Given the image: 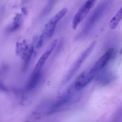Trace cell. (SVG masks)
<instances>
[{
  "label": "cell",
  "mask_w": 122,
  "mask_h": 122,
  "mask_svg": "<svg viewBox=\"0 0 122 122\" xmlns=\"http://www.w3.org/2000/svg\"><path fill=\"white\" fill-rule=\"evenodd\" d=\"M79 91L76 89L73 85L61 97L50 106L47 112L48 113H52L56 112L61 108H63V107L73 102L76 101L77 96V94Z\"/></svg>",
  "instance_id": "6da1fadb"
},
{
  "label": "cell",
  "mask_w": 122,
  "mask_h": 122,
  "mask_svg": "<svg viewBox=\"0 0 122 122\" xmlns=\"http://www.w3.org/2000/svg\"><path fill=\"white\" fill-rule=\"evenodd\" d=\"M67 8H63L56 15L51 18V19L46 23L42 33L41 35H40L41 38L44 42H45L48 38H50L53 35L55 29H56V26L60 21V20L65 16L66 14L67 13Z\"/></svg>",
  "instance_id": "7a4b0ae2"
},
{
  "label": "cell",
  "mask_w": 122,
  "mask_h": 122,
  "mask_svg": "<svg viewBox=\"0 0 122 122\" xmlns=\"http://www.w3.org/2000/svg\"><path fill=\"white\" fill-rule=\"evenodd\" d=\"M108 3H109L108 1H104L101 4L99 5L97 8L94 11V12L90 15L86 23L85 24L84 27H83V30H82V36L86 35L89 33V31L94 26L95 24L98 21L99 19L102 15L104 12L106 10L107 6H108Z\"/></svg>",
  "instance_id": "3957f363"
},
{
  "label": "cell",
  "mask_w": 122,
  "mask_h": 122,
  "mask_svg": "<svg viewBox=\"0 0 122 122\" xmlns=\"http://www.w3.org/2000/svg\"><path fill=\"white\" fill-rule=\"evenodd\" d=\"M95 45H96V41H93L89 45V46L83 51V53L81 54V56L79 57L78 59L76 61L75 64L73 65L72 67H71V69L69 70L67 75L66 76L65 78H64V81H63V83H67V82H69V81L71 79V78L73 76V75H75V74L77 72V70L80 69V67H81V66L82 65V64L83 63L84 61L86 59L87 57H88V56L91 53V52L92 51V50H94V47H95Z\"/></svg>",
  "instance_id": "277c9868"
},
{
  "label": "cell",
  "mask_w": 122,
  "mask_h": 122,
  "mask_svg": "<svg viewBox=\"0 0 122 122\" xmlns=\"http://www.w3.org/2000/svg\"><path fill=\"white\" fill-rule=\"evenodd\" d=\"M114 49L110 48L98 60L94 66L91 69V71L95 75H97L101 70L105 67L106 65L110 61L114 54Z\"/></svg>",
  "instance_id": "5b68a950"
},
{
  "label": "cell",
  "mask_w": 122,
  "mask_h": 122,
  "mask_svg": "<svg viewBox=\"0 0 122 122\" xmlns=\"http://www.w3.org/2000/svg\"><path fill=\"white\" fill-rule=\"evenodd\" d=\"M95 76V75L92 72H91V70H89V71H85L82 73L77 77L73 85L75 86L76 89H77L78 90H81L82 88L85 87L87 85L89 84Z\"/></svg>",
  "instance_id": "8992f818"
},
{
  "label": "cell",
  "mask_w": 122,
  "mask_h": 122,
  "mask_svg": "<svg viewBox=\"0 0 122 122\" xmlns=\"http://www.w3.org/2000/svg\"><path fill=\"white\" fill-rule=\"evenodd\" d=\"M57 42H58V40H57V39H55V40L53 41L50 44L49 47L46 49V50L45 51V52L42 55L41 57H40V58H39V60H38V61L37 62L34 69L33 70V71H41L42 67L44 66L45 63H46L47 59L49 58V57H50V56L51 55V54L52 53V52L54 51L55 48H56V45H57Z\"/></svg>",
  "instance_id": "52a82bcc"
},
{
  "label": "cell",
  "mask_w": 122,
  "mask_h": 122,
  "mask_svg": "<svg viewBox=\"0 0 122 122\" xmlns=\"http://www.w3.org/2000/svg\"><path fill=\"white\" fill-rule=\"evenodd\" d=\"M89 11H90V10L88 9L84 4L81 6L73 19L72 27L73 29H76L78 27L81 21L86 17Z\"/></svg>",
  "instance_id": "ba28073f"
},
{
  "label": "cell",
  "mask_w": 122,
  "mask_h": 122,
  "mask_svg": "<svg viewBox=\"0 0 122 122\" xmlns=\"http://www.w3.org/2000/svg\"><path fill=\"white\" fill-rule=\"evenodd\" d=\"M41 79V71H33L30 75L29 79L28 80L27 85H26V89L27 91H30L33 90L37 87L39 84Z\"/></svg>",
  "instance_id": "9c48e42d"
},
{
  "label": "cell",
  "mask_w": 122,
  "mask_h": 122,
  "mask_svg": "<svg viewBox=\"0 0 122 122\" xmlns=\"http://www.w3.org/2000/svg\"><path fill=\"white\" fill-rule=\"evenodd\" d=\"M122 20V7L118 10L116 14L112 17L109 23V26L112 29H114Z\"/></svg>",
  "instance_id": "30bf717a"
},
{
  "label": "cell",
  "mask_w": 122,
  "mask_h": 122,
  "mask_svg": "<svg viewBox=\"0 0 122 122\" xmlns=\"http://www.w3.org/2000/svg\"><path fill=\"white\" fill-rule=\"evenodd\" d=\"M23 22V16L21 14H17L14 18V21L11 26L10 30L11 31H15L17 30L20 26L21 25Z\"/></svg>",
  "instance_id": "8fae6325"
},
{
  "label": "cell",
  "mask_w": 122,
  "mask_h": 122,
  "mask_svg": "<svg viewBox=\"0 0 122 122\" xmlns=\"http://www.w3.org/2000/svg\"><path fill=\"white\" fill-rule=\"evenodd\" d=\"M120 54H122V49L120 50Z\"/></svg>",
  "instance_id": "7c38bea8"
}]
</instances>
